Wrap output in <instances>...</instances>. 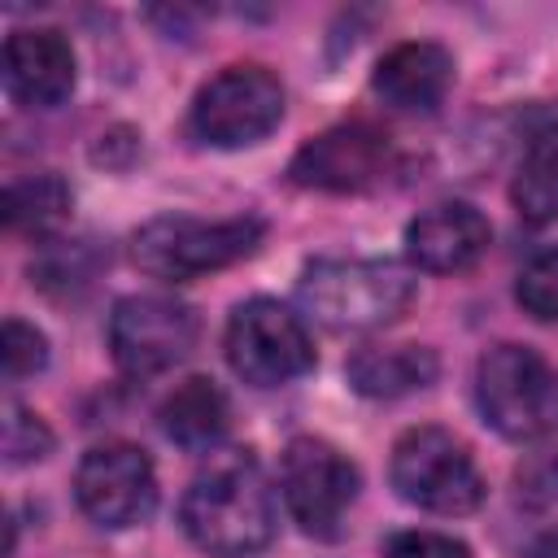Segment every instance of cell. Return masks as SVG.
I'll list each match as a JSON object with an SVG mask.
<instances>
[{"mask_svg":"<svg viewBox=\"0 0 558 558\" xmlns=\"http://www.w3.org/2000/svg\"><path fill=\"white\" fill-rule=\"evenodd\" d=\"M183 532L218 558L257 554L275 541V493L253 453H218L183 493Z\"/></svg>","mask_w":558,"mask_h":558,"instance_id":"6da1fadb","label":"cell"},{"mask_svg":"<svg viewBox=\"0 0 558 558\" xmlns=\"http://www.w3.org/2000/svg\"><path fill=\"white\" fill-rule=\"evenodd\" d=\"M418 296V279L397 262L318 257L301 270L296 301L331 331H371L397 323Z\"/></svg>","mask_w":558,"mask_h":558,"instance_id":"7a4b0ae2","label":"cell"},{"mask_svg":"<svg viewBox=\"0 0 558 558\" xmlns=\"http://www.w3.org/2000/svg\"><path fill=\"white\" fill-rule=\"evenodd\" d=\"M266 235L262 218H153L135 231L131 240V257L140 270H148L153 279H170V283H187L201 279L209 270L235 266L244 257L257 253Z\"/></svg>","mask_w":558,"mask_h":558,"instance_id":"3957f363","label":"cell"},{"mask_svg":"<svg viewBox=\"0 0 558 558\" xmlns=\"http://www.w3.org/2000/svg\"><path fill=\"white\" fill-rule=\"evenodd\" d=\"M475 401L484 423L510 440L558 432V371L527 344H493L480 357Z\"/></svg>","mask_w":558,"mask_h":558,"instance_id":"277c9868","label":"cell"},{"mask_svg":"<svg viewBox=\"0 0 558 558\" xmlns=\"http://www.w3.org/2000/svg\"><path fill=\"white\" fill-rule=\"evenodd\" d=\"M401 501L432 514H471L484 501V475L471 449L445 427H410L392 445L388 462Z\"/></svg>","mask_w":558,"mask_h":558,"instance_id":"5b68a950","label":"cell"},{"mask_svg":"<svg viewBox=\"0 0 558 558\" xmlns=\"http://www.w3.org/2000/svg\"><path fill=\"white\" fill-rule=\"evenodd\" d=\"M283 118V83L266 65H227L192 100L187 126L201 144L244 148L266 140Z\"/></svg>","mask_w":558,"mask_h":558,"instance_id":"8992f818","label":"cell"},{"mask_svg":"<svg viewBox=\"0 0 558 558\" xmlns=\"http://www.w3.org/2000/svg\"><path fill=\"white\" fill-rule=\"evenodd\" d=\"M222 349L231 371L253 388H279L314 366V340L305 323L270 296H253L231 310Z\"/></svg>","mask_w":558,"mask_h":558,"instance_id":"52a82bcc","label":"cell"},{"mask_svg":"<svg viewBox=\"0 0 558 558\" xmlns=\"http://www.w3.org/2000/svg\"><path fill=\"white\" fill-rule=\"evenodd\" d=\"M279 488H283L292 519L310 536L336 541L344 510L357 497V466L331 440L296 436V440H288V449L279 458Z\"/></svg>","mask_w":558,"mask_h":558,"instance_id":"ba28073f","label":"cell"},{"mask_svg":"<svg viewBox=\"0 0 558 558\" xmlns=\"http://www.w3.org/2000/svg\"><path fill=\"white\" fill-rule=\"evenodd\" d=\"M196 336H201L196 310L174 296H161V292L122 296L109 314V349L126 375L170 371L174 362H183L192 353Z\"/></svg>","mask_w":558,"mask_h":558,"instance_id":"9c48e42d","label":"cell"},{"mask_svg":"<svg viewBox=\"0 0 558 558\" xmlns=\"http://www.w3.org/2000/svg\"><path fill=\"white\" fill-rule=\"evenodd\" d=\"M74 497L100 527H131L157 506V475L140 445L105 440L92 445L74 471Z\"/></svg>","mask_w":558,"mask_h":558,"instance_id":"30bf717a","label":"cell"},{"mask_svg":"<svg viewBox=\"0 0 558 558\" xmlns=\"http://www.w3.org/2000/svg\"><path fill=\"white\" fill-rule=\"evenodd\" d=\"M392 135L371 122H340L296 148L288 179L318 192H366L392 174Z\"/></svg>","mask_w":558,"mask_h":558,"instance_id":"8fae6325","label":"cell"},{"mask_svg":"<svg viewBox=\"0 0 558 558\" xmlns=\"http://www.w3.org/2000/svg\"><path fill=\"white\" fill-rule=\"evenodd\" d=\"M4 87L17 105L52 109L74 87V48L61 31L26 26L4 39Z\"/></svg>","mask_w":558,"mask_h":558,"instance_id":"7c38bea8","label":"cell"},{"mask_svg":"<svg viewBox=\"0 0 558 558\" xmlns=\"http://www.w3.org/2000/svg\"><path fill=\"white\" fill-rule=\"evenodd\" d=\"M493 240V227L488 218L466 205V201H445V205H432L423 209L410 227H405V253L414 266L432 270V275H453V270H466L484 257Z\"/></svg>","mask_w":558,"mask_h":558,"instance_id":"4fadbf2b","label":"cell"},{"mask_svg":"<svg viewBox=\"0 0 558 558\" xmlns=\"http://www.w3.org/2000/svg\"><path fill=\"white\" fill-rule=\"evenodd\" d=\"M371 87L401 113H432L453 87V57L432 39H405L379 57Z\"/></svg>","mask_w":558,"mask_h":558,"instance_id":"5bb4252c","label":"cell"},{"mask_svg":"<svg viewBox=\"0 0 558 558\" xmlns=\"http://www.w3.org/2000/svg\"><path fill=\"white\" fill-rule=\"evenodd\" d=\"M440 362L423 344H366L349 357L344 375L362 397H405L436 379Z\"/></svg>","mask_w":558,"mask_h":558,"instance_id":"9a60e30c","label":"cell"},{"mask_svg":"<svg viewBox=\"0 0 558 558\" xmlns=\"http://www.w3.org/2000/svg\"><path fill=\"white\" fill-rule=\"evenodd\" d=\"M231 423V405H227V392L205 379V375H192L183 379L166 401H161V432L183 445V449H209L222 440Z\"/></svg>","mask_w":558,"mask_h":558,"instance_id":"2e32d148","label":"cell"},{"mask_svg":"<svg viewBox=\"0 0 558 558\" xmlns=\"http://www.w3.org/2000/svg\"><path fill=\"white\" fill-rule=\"evenodd\" d=\"M510 201H514L519 218L532 227H545L558 218V122L541 126L527 140L514 183H510Z\"/></svg>","mask_w":558,"mask_h":558,"instance_id":"e0dca14e","label":"cell"},{"mask_svg":"<svg viewBox=\"0 0 558 558\" xmlns=\"http://www.w3.org/2000/svg\"><path fill=\"white\" fill-rule=\"evenodd\" d=\"M74 196L61 174H22L4 187V227L22 235H48L65 222Z\"/></svg>","mask_w":558,"mask_h":558,"instance_id":"ac0fdd59","label":"cell"},{"mask_svg":"<svg viewBox=\"0 0 558 558\" xmlns=\"http://www.w3.org/2000/svg\"><path fill=\"white\" fill-rule=\"evenodd\" d=\"M96 262H100V253L92 248V240H70V244L57 240V244H48L44 257L31 266V279H35L39 288H48V292H65V288L87 283L92 270H96Z\"/></svg>","mask_w":558,"mask_h":558,"instance_id":"d6986e66","label":"cell"},{"mask_svg":"<svg viewBox=\"0 0 558 558\" xmlns=\"http://www.w3.org/2000/svg\"><path fill=\"white\" fill-rule=\"evenodd\" d=\"M519 305L536 318V323H558V248L536 253L514 283Z\"/></svg>","mask_w":558,"mask_h":558,"instance_id":"ffe728a7","label":"cell"},{"mask_svg":"<svg viewBox=\"0 0 558 558\" xmlns=\"http://www.w3.org/2000/svg\"><path fill=\"white\" fill-rule=\"evenodd\" d=\"M52 453V432L39 414H31L26 405L9 401L4 405V462L9 466H26Z\"/></svg>","mask_w":558,"mask_h":558,"instance_id":"44dd1931","label":"cell"},{"mask_svg":"<svg viewBox=\"0 0 558 558\" xmlns=\"http://www.w3.org/2000/svg\"><path fill=\"white\" fill-rule=\"evenodd\" d=\"M44 362H48V340H44V331H35V327L22 323V318H9V323H4V375H9V379H22V375H35Z\"/></svg>","mask_w":558,"mask_h":558,"instance_id":"7402d4cb","label":"cell"},{"mask_svg":"<svg viewBox=\"0 0 558 558\" xmlns=\"http://www.w3.org/2000/svg\"><path fill=\"white\" fill-rule=\"evenodd\" d=\"M384 558H471V549L458 536L445 532H397L384 545Z\"/></svg>","mask_w":558,"mask_h":558,"instance_id":"603a6c76","label":"cell"},{"mask_svg":"<svg viewBox=\"0 0 558 558\" xmlns=\"http://www.w3.org/2000/svg\"><path fill=\"white\" fill-rule=\"evenodd\" d=\"M519 484H523V493L536 497V501H558V449L532 458V462L519 471Z\"/></svg>","mask_w":558,"mask_h":558,"instance_id":"cb8c5ba5","label":"cell"},{"mask_svg":"<svg viewBox=\"0 0 558 558\" xmlns=\"http://www.w3.org/2000/svg\"><path fill=\"white\" fill-rule=\"evenodd\" d=\"M527 558H558V527L541 532V536L527 545Z\"/></svg>","mask_w":558,"mask_h":558,"instance_id":"d4e9b609","label":"cell"}]
</instances>
